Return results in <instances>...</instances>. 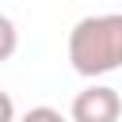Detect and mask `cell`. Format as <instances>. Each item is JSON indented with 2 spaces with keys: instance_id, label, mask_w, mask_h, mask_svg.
<instances>
[{
  "instance_id": "obj_1",
  "label": "cell",
  "mask_w": 122,
  "mask_h": 122,
  "mask_svg": "<svg viewBox=\"0 0 122 122\" xmlns=\"http://www.w3.org/2000/svg\"><path fill=\"white\" fill-rule=\"evenodd\" d=\"M69 65L88 80L122 69V15H84L69 30Z\"/></svg>"
},
{
  "instance_id": "obj_2",
  "label": "cell",
  "mask_w": 122,
  "mask_h": 122,
  "mask_svg": "<svg viewBox=\"0 0 122 122\" xmlns=\"http://www.w3.org/2000/svg\"><path fill=\"white\" fill-rule=\"evenodd\" d=\"M76 122H114L118 114H122V99H118V92L114 88H107V84H92V88H84L76 99H72V111H69Z\"/></svg>"
},
{
  "instance_id": "obj_3",
  "label": "cell",
  "mask_w": 122,
  "mask_h": 122,
  "mask_svg": "<svg viewBox=\"0 0 122 122\" xmlns=\"http://www.w3.org/2000/svg\"><path fill=\"white\" fill-rule=\"evenodd\" d=\"M15 50H19V30H15V23H11L8 15H0V65L11 61Z\"/></svg>"
},
{
  "instance_id": "obj_4",
  "label": "cell",
  "mask_w": 122,
  "mask_h": 122,
  "mask_svg": "<svg viewBox=\"0 0 122 122\" xmlns=\"http://www.w3.org/2000/svg\"><path fill=\"white\" fill-rule=\"evenodd\" d=\"M30 118H53V122H61V111H57V107H30V111H27V122H30Z\"/></svg>"
},
{
  "instance_id": "obj_5",
  "label": "cell",
  "mask_w": 122,
  "mask_h": 122,
  "mask_svg": "<svg viewBox=\"0 0 122 122\" xmlns=\"http://www.w3.org/2000/svg\"><path fill=\"white\" fill-rule=\"evenodd\" d=\"M11 118H15V103L8 92H0V122H11Z\"/></svg>"
}]
</instances>
